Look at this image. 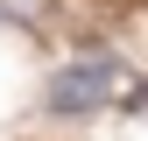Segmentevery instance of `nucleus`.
<instances>
[{"label":"nucleus","mask_w":148,"mask_h":141,"mask_svg":"<svg viewBox=\"0 0 148 141\" xmlns=\"http://www.w3.org/2000/svg\"><path fill=\"white\" fill-rule=\"evenodd\" d=\"M120 92V64L113 57H85V64H64L57 85H49V113H92Z\"/></svg>","instance_id":"f257e3e1"},{"label":"nucleus","mask_w":148,"mask_h":141,"mask_svg":"<svg viewBox=\"0 0 148 141\" xmlns=\"http://www.w3.org/2000/svg\"><path fill=\"white\" fill-rule=\"evenodd\" d=\"M134 106H148V85H141V92H134Z\"/></svg>","instance_id":"f03ea898"}]
</instances>
